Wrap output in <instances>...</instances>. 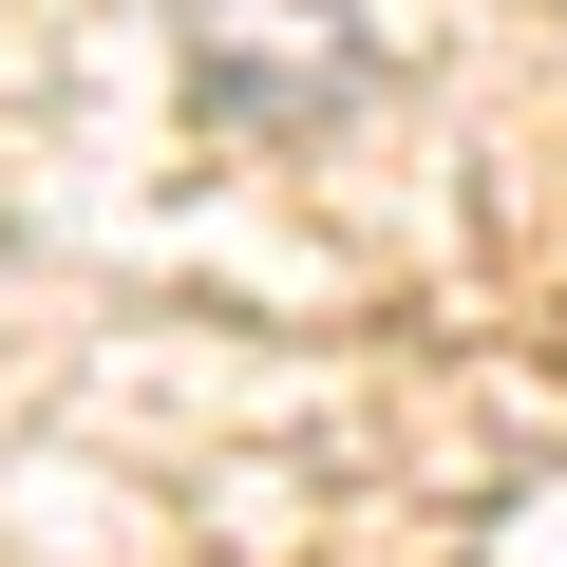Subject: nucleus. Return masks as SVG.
Returning a JSON list of instances; mask_svg holds the SVG:
<instances>
[{
  "instance_id": "obj_1",
  "label": "nucleus",
  "mask_w": 567,
  "mask_h": 567,
  "mask_svg": "<svg viewBox=\"0 0 567 567\" xmlns=\"http://www.w3.org/2000/svg\"><path fill=\"white\" fill-rule=\"evenodd\" d=\"M171 39L227 133H322L360 95V0H171Z\"/></svg>"
}]
</instances>
